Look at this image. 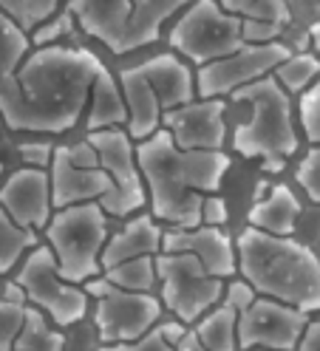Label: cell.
Segmentation results:
<instances>
[{"instance_id":"6da1fadb","label":"cell","mask_w":320,"mask_h":351,"mask_svg":"<svg viewBox=\"0 0 320 351\" xmlns=\"http://www.w3.org/2000/svg\"><path fill=\"white\" fill-rule=\"evenodd\" d=\"M102 62L97 54L71 46H42L17 71V85L0 97V117L9 130L66 134L91 99Z\"/></svg>"},{"instance_id":"7a4b0ae2","label":"cell","mask_w":320,"mask_h":351,"mask_svg":"<svg viewBox=\"0 0 320 351\" xmlns=\"http://www.w3.org/2000/svg\"><path fill=\"white\" fill-rule=\"evenodd\" d=\"M136 162L147 187L151 215L179 230L201 227L204 199L221 190L230 170L224 150H182L164 128L136 145Z\"/></svg>"},{"instance_id":"3957f363","label":"cell","mask_w":320,"mask_h":351,"mask_svg":"<svg viewBox=\"0 0 320 351\" xmlns=\"http://www.w3.org/2000/svg\"><path fill=\"white\" fill-rule=\"evenodd\" d=\"M238 272L261 298L295 306L306 315L320 309V261L295 238L247 227L236 238Z\"/></svg>"},{"instance_id":"277c9868","label":"cell","mask_w":320,"mask_h":351,"mask_svg":"<svg viewBox=\"0 0 320 351\" xmlns=\"http://www.w3.org/2000/svg\"><path fill=\"white\" fill-rule=\"evenodd\" d=\"M232 99L249 105V119L236 128L232 147L247 159H261L264 170H284L286 159L297 150L289 91L272 74L236 91Z\"/></svg>"},{"instance_id":"5b68a950","label":"cell","mask_w":320,"mask_h":351,"mask_svg":"<svg viewBox=\"0 0 320 351\" xmlns=\"http://www.w3.org/2000/svg\"><path fill=\"white\" fill-rule=\"evenodd\" d=\"M108 213L99 202L54 210L46 232L60 275L69 283H88L102 275V252L108 244Z\"/></svg>"},{"instance_id":"8992f818","label":"cell","mask_w":320,"mask_h":351,"mask_svg":"<svg viewBox=\"0 0 320 351\" xmlns=\"http://www.w3.org/2000/svg\"><path fill=\"white\" fill-rule=\"evenodd\" d=\"M156 275L162 306L173 312V317L184 326L199 323L227 295V283L210 275L204 263L190 252H159Z\"/></svg>"},{"instance_id":"52a82bcc","label":"cell","mask_w":320,"mask_h":351,"mask_svg":"<svg viewBox=\"0 0 320 351\" xmlns=\"http://www.w3.org/2000/svg\"><path fill=\"white\" fill-rule=\"evenodd\" d=\"M170 46L199 65L230 57L247 46L244 20L219 6V0H193L170 29Z\"/></svg>"},{"instance_id":"ba28073f","label":"cell","mask_w":320,"mask_h":351,"mask_svg":"<svg viewBox=\"0 0 320 351\" xmlns=\"http://www.w3.org/2000/svg\"><path fill=\"white\" fill-rule=\"evenodd\" d=\"M14 280L23 287L26 300L46 315L57 328H69L79 323L88 312V292L60 275L57 258L49 244L34 247L23 258V267H20Z\"/></svg>"},{"instance_id":"9c48e42d","label":"cell","mask_w":320,"mask_h":351,"mask_svg":"<svg viewBox=\"0 0 320 351\" xmlns=\"http://www.w3.org/2000/svg\"><path fill=\"white\" fill-rule=\"evenodd\" d=\"M85 292H88V298H97L94 323L105 346L139 340L159 323L164 309L162 300L151 292H125L114 287L105 275L91 278L85 283Z\"/></svg>"},{"instance_id":"30bf717a","label":"cell","mask_w":320,"mask_h":351,"mask_svg":"<svg viewBox=\"0 0 320 351\" xmlns=\"http://www.w3.org/2000/svg\"><path fill=\"white\" fill-rule=\"evenodd\" d=\"M88 142L99 153V162L114 182L111 195H105L99 202L105 213L114 218H127L139 213L147 204V187H145L142 170L136 162V147H134L131 134L122 128L94 130V134H88Z\"/></svg>"},{"instance_id":"8fae6325","label":"cell","mask_w":320,"mask_h":351,"mask_svg":"<svg viewBox=\"0 0 320 351\" xmlns=\"http://www.w3.org/2000/svg\"><path fill=\"white\" fill-rule=\"evenodd\" d=\"M292 51L284 43H247V46L230 57H221L216 62H207L196 74V94L201 99H224L232 97L241 88L258 82L264 77H272L275 69L289 57Z\"/></svg>"},{"instance_id":"7c38bea8","label":"cell","mask_w":320,"mask_h":351,"mask_svg":"<svg viewBox=\"0 0 320 351\" xmlns=\"http://www.w3.org/2000/svg\"><path fill=\"white\" fill-rule=\"evenodd\" d=\"M49 176H51L54 210L102 202L105 195H111V190H114L111 176L102 167L99 153L94 150L91 142L57 145Z\"/></svg>"},{"instance_id":"4fadbf2b","label":"cell","mask_w":320,"mask_h":351,"mask_svg":"<svg viewBox=\"0 0 320 351\" xmlns=\"http://www.w3.org/2000/svg\"><path fill=\"white\" fill-rule=\"evenodd\" d=\"M309 315L272 298H255L238 312V348L241 351H295L301 343Z\"/></svg>"},{"instance_id":"5bb4252c","label":"cell","mask_w":320,"mask_h":351,"mask_svg":"<svg viewBox=\"0 0 320 351\" xmlns=\"http://www.w3.org/2000/svg\"><path fill=\"white\" fill-rule=\"evenodd\" d=\"M0 207L12 221L26 230H46L54 215V195H51V176L40 167H20L14 170L6 184L0 187Z\"/></svg>"},{"instance_id":"9a60e30c","label":"cell","mask_w":320,"mask_h":351,"mask_svg":"<svg viewBox=\"0 0 320 351\" xmlns=\"http://www.w3.org/2000/svg\"><path fill=\"white\" fill-rule=\"evenodd\" d=\"M227 102L224 99H193L162 117V128L170 130L182 150H221L227 142Z\"/></svg>"},{"instance_id":"2e32d148","label":"cell","mask_w":320,"mask_h":351,"mask_svg":"<svg viewBox=\"0 0 320 351\" xmlns=\"http://www.w3.org/2000/svg\"><path fill=\"white\" fill-rule=\"evenodd\" d=\"M162 252H190L196 255L210 275H216L221 280L232 278L238 272V250L236 241L227 235L221 227H193V230H167L162 241Z\"/></svg>"},{"instance_id":"e0dca14e","label":"cell","mask_w":320,"mask_h":351,"mask_svg":"<svg viewBox=\"0 0 320 351\" xmlns=\"http://www.w3.org/2000/svg\"><path fill=\"white\" fill-rule=\"evenodd\" d=\"M66 12L77 20L85 34L99 40L108 51L125 54L134 0H69Z\"/></svg>"},{"instance_id":"ac0fdd59","label":"cell","mask_w":320,"mask_h":351,"mask_svg":"<svg viewBox=\"0 0 320 351\" xmlns=\"http://www.w3.org/2000/svg\"><path fill=\"white\" fill-rule=\"evenodd\" d=\"M139 74L153 85V91L162 102V111H176V108L196 99V77L173 54H156L136 65Z\"/></svg>"},{"instance_id":"d6986e66","label":"cell","mask_w":320,"mask_h":351,"mask_svg":"<svg viewBox=\"0 0 320 351\" xmlns=\"http://www.w3.org/2000/svg\"><path fill=\"white\" fill-rule=\"evenodd\" d=\"M162 241H164V230L159 227V221L153 215L136 213L134 218H127V224L114 232L105 244L102 252V272L116 267V263L134 261V258H145V255H159L162 252Z\"/></svg>"},{"instance_id":"ffe728a7","label":"cell","mask_w":320,"mask_h":351,"mask_svg":"<svg viewBox=\"0 0 320 351\" xmlns=\"http://www.w3.org/2000/svg\"><path fill=\"white\" fill-rule=\"evenodd\" d=\"M119 85H122V94L127 102V134L136 142L151 139L162 128V117H164L153 85L139 74L136 65L119 71Z\"/></svg>"},{"instance_id":"44dd1931","label":"cell","mask_w":320,"mask_h":351,"mask_svg":"<svg viewBox=\"0 0 320 351\" xmlns=\"http://www.w3.org/2000/svg\"><path fill=\"white\" fill-rule=\"evenodd\" d=\"M179 351H241L238 348V309L221 300L199 323L187 326L176 343Z\"/></svg>"},{"instance_id":"7402d4cb","label":"cell","mask_w":320,"mask_h":351,"mask_svg":"<svg viewBox=\"0 0 320 351\" xmlns=\"http://www.w3.org/2000/svg\"><path fill=\"white\" fill-rule=\"evenodd\" d=\"M219 6L244 20L247 43H272L292 20L284 0H219Z\"/></svg>"},{"instance_id":"603a6c76","label":"cell","mask_w":320,"mask_h":351,"mask_svg":"<svg viewBox=\"0 0 320 351\" xmlns=\"http://www.w3.org/2000/svg\"><path fill=\"white\" fill-rule=\"evenodd\" d=\"M297 215H301V202L295 199L292 187L275 184L264 199H258L249 207V227L269 232V235H284L289 238L297 227Z\"/></svg>"},{"instance_id":"cb8c5ba5","label":"cell","mask_w":320,"mask_h":351,"mask_svg":"<svg viewBox=\"0 0 320 351\" xmlns=\"http://www.w3.org/2000/svg\"><path fill=\"white\" fill-rule=\"evenodd\" d=\"M127 125V102L122 94L119 77L114 80V74L105 69H99L97 82L91 88V111H88V134L94 130H108V128H119Z\"/></svg>"},{"instance_id":"d4e9b609","label":"cell","mask_w":320,"mask_h":351,"mask_svg":"<svg viewBox=\"0 0 320 351\" xmlns=\"http://www.w3.org/2000/svg\"><path fill=\"white\" fill-rule=\"evenodd\" d=\"M190 3L193 0H134V17H131V26H127L125 51L151 46L153 40H159V29L164 20Z\"/></svg>"},{"instance_id":"484cf974","label":"cell","mask_w":320,"mask_h":351,"mask_svg":"<svg viewBox=\"0 0 320 351\" xmlns=\"http://www.w3.org/2000/svg\"><path fill=\"white\" fill-rule=\"evenodd\" d=\"M32 40L9 14L0 12V97H6L17 85V71L29 57Z\"/></svg>"},{"instance_id":"4316f807","label":"cell","mask_w":320,"mask_h":351,"mask_svg":"<svg viewBox=\"0 0 320 351\" xmlns=\"http://www.w3.org/2000/svg\"><path fill=\"white\" fill-rule=\"evenodd\" d=\"M275 80H278L289 94H306L320 80V57L315 51L289 54L278 69H275Z\"/></svg>"},{"instance_id":"83f0119b","label":"cell","mask_w":320,"mask_h":351,"mask_svg":"<svg viewBox=\"0 0 320 351\" xmlns=\"http://www.w3.org/2000/svg\"><path fill=\"white\" fill-rule=\"evenodd\" d=\"M102 275L108 278L114 287H119L125 292H151L156 283H159L156 255H145V258H134V261L116 263V267L105 269Z\"/></svg>"},{"instance_id":"f1b7e54d","label":"cell","mask_w":320,"mask_h":351,"mask_svg":"<svg viewBox=\"0 0 320 351\" xmlns=\"http://www.w3.org/2000/svg\"><path fill=\"white\" fill-rule=\"evenodd\" d=\"M62 346H66V335L51 328L46 323V315H42L40 309L29 306L26 323L17 335L14 351H62Z\"/></svg>"},{"instance_id":"f546056e","label":"cell","mask_w":320,"mask_h":351,"mask_svg":"<svg viewBox=\"0 0 320 351\" xmlns=\"http://www.w3.org/2000/svg\"><path fill=\"white\" fill-rule=\"evenodd\" d=\"M37 247V232L12 221V215L0 207V275L14 269V263L23 258L26 250Z\"/></svg>"},{"instance_id":"4dcf8cb0","label":"cell","mask_w":320,"mask_h":351,"mask_svg":"<svg viewBox=\"0 0 320 351\" xmlns=\"http://www.w3.org/2000/svg\"><path fill=\"white\" fill-rule=\"evenodd\" d=\"M187 326L179 320H170V323H156L151 332L142 335L139 340L131 343H111V346H102L99 351H179L176 343L184 337Z\"/></svg>"},{"instance_id":"1f68e13d","label":"cell","mask_w":320,"mask_h":351,"mask_svg":"<svg viewBox=\"0 0 320 351\" xmlns=\"http://www.w3.org/2000/svg\"><path fill=\"white\" fill-rule=\"evenodd\" d=\"M60 0H0V12L9 14L23 32L40 29L54 17Z\"/></svg>"},{"instance_id":"d6a6232c","label":"cell","mask_w":320,"mask_h":351,"mask_svg":"<svg viewBox=\"0 0 320 351\" xmlns=\"http://www.w3.org/2000/svg\"><path fill=\"white\" fill-rule=\"evenodd\" d=\"M26 312H29V306L0 300V351H14L17 335L26 323Z\"/></svg>"},{"instance_id":"836d02e7","label":"cell","mask_w":320,"mask_h":351,"mask_svg":"<svg viewBox=\"0 0 320 351\" xmlns=\"http://www.w3.org/2000/svg\"><path fill=\"white\" fill-rule=\"evenodd\" d=\"M297 114H301V125H304L306 139L312 145H320V80L301 97Z\"/></svg>"},{"instance_id":"e575fe53","label":"cell","mask_w":320,"mask_h":351,"mask_svg":"<svg viewBox=\"0 0 320 351\" xmlns=\"http://www.w3.org/2000/svg\"><path fill=\"white\" fill-rule=\"evenodd\" d=\"M295 176H297V184L304 187V193L315 204H320V145H315L301 159Z\"/></svg>"},{"instance_id":"d590c367","label":"cell","mask_w":320,"mask_h":351,"mask_svg":"<svg viewBox=\"0 0 320 351\" xmlns=\"http://www.w3.org/2000/svg\"><path fill=\"white\" fill-rule=\"evenodd\" d=\"M71 23H74V17L69 14V12H62L60 17H51V20H46L40 29H34V37H32V43L34 46H49V43H54L57 37H62V34H69L71 32Z\"/></svg>"},{"instance_id":"8d00e7d4","label":"cell","mask_w":320,"mask_h":351,"mask_svg":"<svg viewBox=\"0 0 320 351\" xmlns=\"http://www.w3.org/2000/svg\"><path fill=\"white\" fill-rule=\"evenodd\" d=\"M20 159L26 162V167L49 170L54 159V145H20Z\"/></svg>"},{"instance_id":"74e56055","label":"cell","mask_w":320,"mask_h":351,"mask_svg":"<svg viewBox=\"0 0 320 351\" xmlns=\"http://www.w3.org/2000/svg\"><path fill=\"white\" fill-rule=\"evenodd\" d=\"M201 224L207 227H224L227 224V202L221 195H207L204 199V207H201Z\"/></svg>"},{"instance_id":"f35d334b","label":"cell","mask_w":320,"mask_h":351,"mask_svg":"<svg viewBox=\"0 0 320 351\" xmlns=\"http://www.w3.org/2000/svg\"><path fill=\"white\" fill-rule=\"evenodd\" d=\"M255 298H258V292H255L249 283L241 278V280H232V283H227V295H224V300L230 303V306H236V309L241 312L244 306H249Z\"/></svg>"},{"instance_id":"ab89813d","label":"cell","mask_w":320,"mask_h":351,"mask_svg":"<svg viewBox=\"0 0 320 351\" xmlns=\"http://www.w3.org/2000/svg\"><path fill=\"white\" fill-rule=\"evenodd\" d=\"M295 351H320V320L306 326V332H304V337H301V343H297Z\"/></svg>"},{"instance_id":"60d3db41","label":"cell","mask_w":320,"mask_h":351,"mask_svg":"<svg viewBox=\"0 0 320 351\" xmlns=\"http://www.w3.org/2000/svg\"><path fill=\"white\" fill-rule=\"evenodd\" d=\"M3 300H12V303H20V306H26L29 300H26V292H23V287H20L17 280H12V283H6V298Z\"/></svg>"},{"instance_id":"b9f144b4","label":"cell","mask_w":320,"mask_h":351,"mask_svg":"<svg viewBox=\"0 0 320 351\" xmlns=\"http://www.w3.org/2000/svg\"><path fill=\"white\" fill-rule=\"evenodd\" d=\"M309 40H312V49H315V54L320 57V20L312 26V32H309Z\"/></svg>"},{"instance_id":"7bdbcfd3","label":"cell","mask_w":320,"mask_h":351,"mask_svg":"<svg viewBox=\"0 0 320 351\" xmlns=\"http://www.w3.org/2000/svg\"><path fill=\"white\" fill-rule=\"evenodd\" d=\"M0 170H3V165H0Z\"/></svg>"}]
</instances>
